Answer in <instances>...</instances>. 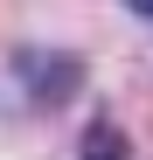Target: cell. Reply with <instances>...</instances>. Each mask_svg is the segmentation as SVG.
Instances as JSON below:
<instances>
[{
	"instance_id": "6da1fadb",
	"label": "cell",
	"mask_w": 153,
	"mask_h": 160,
	"mask_svg": "<svg viewBox=\"0 0 153 160\" xmlns=\"http://www.w3.org/2000/svg\"><path fill=\"white\" fill-rule=\"evenodd\" d=\"M118 153H125L118 132H91V139H84V160H118Z\"/></svg>"
},
{
	"instance_id": "7a4b0ae2",
	"label": "cell",
	"mask_w": 153,
	"mask_h": 160,
	"mask_svg": "<svg viewBox=\"0 0 153 160\" xmlns=\"http://www.w3.org/2000/svg\"><path fill=\"white\" fill-rule=\"evenodd\" d=\"M132 7H139V14H146V21H153V0H132Z\"/></svg>"
}]
</instances>
